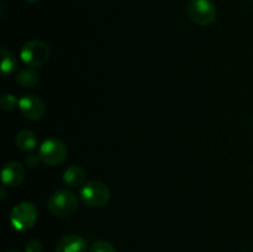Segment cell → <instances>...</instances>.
Wrapping results in <instances>:
<instances>
[{
    "label": "cell",
    "mask_w": 253,
    "mask_h": 252,
    "mask_svg": "<svg viewBox=\"0 0 253 252\" xmlns=\"http://www.w3.org/2000/svg\"><path fill=\"white\" fill-rule=\"evenodd\" d=\"M47 207L54 216L68 217L78 209V198L71 190L59 189L49 197Z\"/></svg>",
    "instance_id": "cell-1"
},
{
    "label": "cell",
    "mask_w": 253,
    "mask_h": 252,
    "mask_svg": "<svg viewBox=\"0 0 253 252\" xmlns=\"http://www.w3.org/2000/svg\"><path fill=\"white\" fill-rule=\"evenodd\" d=\"M189 20L199 26H209L215 22L217 9L211 0H189L187 4Z\"/></svg>",
    "instance_id": "cell-2"
},
{
    "label": "cell",
    "mask_w": 253,
    "mask_h": 252,
    "mask_svg": "<svg viewBox=\"0 0 253 252\" xmlns=\"http://www.w3.org/2000/svg\"><path fill=\"white\" fill-rule=\"evenodd\" d=\"M81 200L90 208H101L110 200V189L100 180H89L81 188Z\"/></svg>",
    "instance_id": "cell-3"
},
{
    "label": "cell",
    "mask_w": 253,
    "mask_h": 252,
    "mask_svg": "<svg viewBox=\"0 0 253 252\" xmlns=\"http://www.w3.org/2000/svg\"><path fill=\"white\" fill-rule=\"evenodd\" d=\"M39 211L35 204L29 202H22L15 205L10 212V222L17 231H27L36 224Z\"/></svg>",
    "instance_id": "cell-4"
},
{
    "label": "cell",
    "mask_w": 253,
    "mask_h": 252,
    "mask_svg": "<svg viewBox=\"0 0 253 252\" xmlns=\"http://www.w3.org/2000/svg\"><path fill=\"white\" fill-rule=\"evenodd\" d=\"M49 54H51V51H49L48 44L40 40H32L21 47L20 58L26 66L36 68V67L43 66L48 61Z\"/></svg>",
    "instance_id": "cell-5"
},
{
    "label": "cell",
    "mask_w": 253,
    "mask_h": 252,
    "mask_svg": "<svg viewBox=\"0 0 253 252\" xmlns=\"http://www.w3.org/2000/svg\"><path fill=\"white\" fill-rule=\"evenodd\" d=\"M67 153H68V150H67L66 143L56 137L44 140L40 146L39 151V156L42 162L52 167L63 163L67 158Z\"/></svg>",
    "instance_id": "cell-6"
},
{
    "label": "cell",
    "mask_w": 253,
    "mask_h": 252,
    "mask_svg": "<svg viewBox=\"0 0 253 252\" xmlns=\"http://www.w3.org/2000/svg\"><path fill=\"white\" fill-rule=\"evenodd\" d=\"M19 109L22 116L31 121H37L43 118L44 111V103L41 98L34 95V94H26L19 100Z\"/></svg>",
    "instance_id": "cell-7"
},
{
    "label": "cell",
    "mask_w": 253,
    "mask_h": 252,
    "mask_svg": "<svg viewBox=\"0 0 253 252\" xmlns=\"http://www.w3.org/2000/svg\"><path fill=\"white\" fill-rule=\"evenodd\" d=\"M25 168L19 162H7L1 169V182L5 187L17 188L25 179Z\"/></svg>",
    "instance_id": "cell-8"
},
{
    "label": "cell",
    "mask_w": 253,
    "mask_h": 252,
    "mask_svg": "<svg viewBox=\"0 0 253 252\" xmlns=\"http://www.w3.org/2000/svg\"><path fill=\"white\" fill-rule=\"evenodd\" d=\"M88 242L76 234L64 235L57 242L56 252H88Z\"/></svg>",
    "instance_id": "cell-9"
},
{
    "label": "cell",
    "mask_w": 253,
    "mask_h": 252,
    "mask_svg": "<svg viewBox=\"0 0 253 252\" xmlns=\"http://www.w3.org/2000/svg\"><path fill=\"white\" fill-rule=\"evenodd\" d=\"M63 182L68 188H82L85 184V172L79 166H71L64 170Z\"/></svg>",
    "instance_id": "cell-10"
},
{
    "label": "cell",
    "mask_w": 253,
    "mask_h": 252,
    "mask_svg": "<svg viewBox=\"0 0 253 252\" xmlns=\"http://www.w3.org/2000/svg\"><path fill=\"white\" fill-rule=\"evenodd\" d=\"M37 136L30 130H22L16 136V146L22 152H32L37 146Z\"/></svg>",
    "instance_id": "cell-11"
},
{
    "label": "cell",
    "mask_w": 253,
    "mask_h": 252,
    "mask_svg": "<svg viewBox=\"0 0 253 252\" xmlns=\"http://www.w3.org/2000/svg\"><path fill=\"white\" fill-rule=\"evenodd\" d=\"M16 82L24 88H34L39 83V74L31 67L22 68L16 74Z\"/></svg>",
    "instance_id": "cell-12"
},
{
    "label": "cell",
    "mask_w": 253,
    "mask_h": 252,
    "mask_svg": "<svg viewBox=\"0 0 253 252\" xmlns=\"http://www.w3.org/2000/svg\"><path fill=\"white\" fill-rule=\"evenodd\" d=\"M1 73L2 76L6 77L11 74L17 67V59L15 54L7 48H1Z\"/></svg>",
    "instance_id": "cell-13"
},
{
    "label": "cell",
    "mask_w": 253,
    "mask_h": 252,
    "mask_svg": "<svg viewBox=\"0 0 253 252\" xmlns=\"http://www.w3.org/2000/svg\"><path fill=\"white\" fill-rule=\"evenodd\" d=\"M89 252H116V249L111 242L98 240L91 244V246L89 247Z\"/></svg>",
    "instance_id": "cell-14"
},
{
    "label": "cell",
    "mask_w": 253,
    "mask_h": 252,
    "mask_svg": "<svg viewBox=\"0 0 253 252\" xmlns=\"http://www.w3.org/2000/svg\"><path fill=\"white\" fill-rule=\"evenodd\" d=\"M0 103H1V108L5 111H11L16 106H19V100L12 94H4L0 99Z\"/></svg>",
    "instance_id": "cell-15"
},
{
    "label": "cell",
    "mask_w": 253,
    "mask_h": 252,
    "mask_svg": "<svg viewBox=\"0 0 253 252\" xmlns=\"http://www.w3.org/2000/svg\"><path fill=\"white\" fill-rule=\"evenodd\" d=\"M25 252H43V245L40 240H30L25 245Z\"/></svg>",
    "instance_id": "cell-16"
},
{
    "label": "cell",
    "mask_w": 253,
    "mask_h": 252,
    "mask_svg": "<svg viewBox=\"0 0 253 252\" xmlns=\"http://www.w3.org/2000/svg\"><path fill=\"white\" fill-rule=\"evenodd\" d=\"M40 161H41L40 156L30 155V156H27V158H26V165L29 166L30 168H35L37 165H39Z\"/></svg>",
    "instance_id": "cell-17"
},
{
    "label": "cell",
    "mask_w": 253,
    "mask_h": 252,
    "mask_svg": "<svg viewBox=\"0 0 253 252\" xmlns=\"http://www.w3.org/2000/svg\"><path fill=\"white\" fill-rule=\"evenodd\" d=\"M25 1L30 2V4H32V2H36V1H39V0H25Z\"/></svg>",
    "instance_id": "cell-18"
},
{
    "label": "cell",
    "mask_w": 253,
    "mask_h": 252,
    "mask_svg": "<svg viewBox=\"0 0 253 252\" xmlns=\"http://www.w3.org/2000/svg\"><path fill=\"white\" fill-rule=\"evenodd\" d=\"M6 252H20V251H17V250H9V251Z\"/></svg>",
    "instance_id": "cell-19"
},
{
    "label": "cell",
    "mask_w": 253,
    "mask_h": 252,
    "mask_svg": "<svg viewBox=\"0 0 253 252\" xmlns=\"http://www.w3.org/2000/svg\"><path fill=\"white\" fill-rule=\"evenodd\" d=\"M251 1H253V0H251Z\"/></svg>",
    "instance_id": "cell-20"
}]
</instances>
